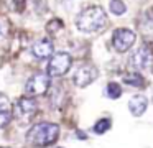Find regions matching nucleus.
Listing matches in <instances>:
<instances>
[{"label":"nucleus","mask_w":153,"mask_h":148,"mask_svg":"<svg viewBox=\"0 0 153 148\" xmlns=\"http://www.w3.org/2000/svg\"><path fill=\"white\" fill-rule=\"evenodd\" d=\"M58 137H59V127L56 123L41 122L28 130L27 141L31 147H50L58 140Z\"/></svg>","instance_id":"1"},{"label":"nucleus","mask_w":153,"mask_h":148,"mask_svg":"<svg viewBox=\"0 0 153 148\" xmlns=\"http://www.w3.org/2000/svg\"><path fill=\"white\" fill-rule=\"evenodd\" d=\"M76 25L84 33H94L105 28L107 25V15L100 7H89L82 10L76 18Z\"/></svg>","instance_id":"2"},{"label":"nucleus","mask_w":153,"mask_h":148,"mask_svg":"<svg viewBox=\"0 0 153 148\" xmlns=\"http://www.w3.org/2000/svg\"><path fill=\"white\" fill-rule=\"evenodd\" d=\"M71 64H73V58L68 53H56V54L51 56V59L48 61L46 66V74L50 77H59L64 76L69 71Z\"/></svg>","instance_id":"3"},{"label":"nucleus","mask_w":153,"mask_h":148,"mask_svg":"<svg viewBox=\"0 0 153 148\" xmlns=\"http://www.w3.org/2000/svg\"><path fill=\"white\" fill-rule=\"evenodd\" d=\"M36 110H38L36 100L28 95V97H20L17 100V104H15V107H13V115L17 117L18 122L27 123V122H30L31 118L35 117Z\"/></svg>","instance_id":"4"},{"label":"nucleus","mask_w":153,"mask_h":148,"mask_svg":"<svg viewBox=\"0 0 153 148\" xmlns=\"http://www.w3.org/2000/svg\"><path fill=\"white\" fill-rule=\"evenodd\" d=\"M48 89H50V76L48 74H35L25 84V92L30 97L43 95Z\"/></svg>","instance_id":"5"},{"label":"nucleus","mask_w":153,"mask_h":148,"mask_svg":"<svg viewBox=\"0 0 153 148\" xmlns=\"http://www.w3.org/2000/svg\"><path fill=\"white\" fill-rule=\"evenodd\" d=\"M135 43V33L132 30L127 28H117L115 31L112 33V45L115 48V51L119 53H125L128 51L130 48Z\"/></svg>","instance_id":"6"},{"label":"nucleus","mask_w":153,"mask_h":148,"mask_svg":"<svg viewBox=\"0 0 153 148\" xmlns=\"http://www.w3.org/2000/svg\"><path fill=\"white\" fill-rule=\"evenodd\" d=\"M97 79V68L92 64H81L73 74V82L77 87H86Z\"/></svg>","instance_id":"7"},{"label":"nucleus","mask_w":153,"mask_h":148,"mask_svg":"<svg viewBox=\"0 0 153 148\" xmlns=\"http://www.w3.org/2000/svg\"><path fill=\"white\" fill-rule=\"evenodd\" d=\"M152 61H153V51H152V49H150L146 45L137 48L135 51L132 53V58H130L132 66H133L135 69H138V71H143V69L150 68Z\"/></svg>","instance_id":"8"},{"label":"nucleus","mask_w":153,"mask_h":148,"mask_svg":"<svg viewBox=\"0 0 153 148\" xmlns=\"http://www.w3.org/2000/svg\"><path fill=\"white\" fill-rule=\"evenodd\" d=\"M53 51H54V46H53V41L48 38H41V39H36V41L31 45V54L38 59H46L50 56H53Z\"/></svg>","instance_id":"9"},{"label":"nucleus","mask_w":153,"mask_h":148,"mask_svg":"<svg viewBox=\"0 0 153 148\" xmlns=\"http://www.w3.org/2000/svg\"><path fill=\"white\" fill-rule=\"evenodd\" d=\"M146 105H148V100H146V97L142 94L133 95L128 102V109H130V112H132V115H135V117H140V115L145 114Z\"/></svg>","instance_id":"10"},{"label":"nucleus","mask_w":153,"mask_h":148,"mask_svg":"<svg viewBox=\"0 0 153 148\" xmlns=\"http://www.w3.org/2000/svg\"><path fill=\"white\" fill-rule=\"evenodd\" d=\"M12 117H13V112H12L10 102L5 95H0V128H5L10 123Z\"/></svg>","instance_id":"11"},{"label":"nucleus","mask_w":153,"mask_h":148,"mask_svg":"<svg viewBox=\"0 0 153 148\" xmlns=\"http://www.w3.org/2000/svg\"><path fill=\"white\" fill-rule=\"evenodd\" d=\"M123 82L128 84V86H133V87H143V86H145V79H143V76L137 74V72L125 74L123 76Z\"/></svg>","instance_id":"12"},{"label":"nucleus","mask_w":153,"mask_h":148,"mask_svg":"<svg viewBox=\"0 0 153 148\" xmlns=\"http://www.w3.org/2000/svg\"><path fill=\"white\" fill-rule=\"evenodd\" d=\"M107 95L110 99H119L122 95V87L117 82H109V86H107Z\"/></svg>","instance_id":"13"},{"label":"nucleus","mask_w":153,"mask_h":148,"mask_svg":"<svg viewBox=\"0 0 153 148\" xmlns=\"http://www.w3.org/2000/svg\"><path fill=\"white\" fill-rule=\"evenodd\" d=\"M125 10H127V7L122 0H112V2H110V12H112L114 15H123Z\"/></svg>","instance_id":"14"},{"label":"nucleus","mask_w":153,"mask_h":148,"mask_svg":"<svg viewBox=\"0 0 153 148\" xmlns=\"http://www.w3.org/2000/svg\"><path fill=\"white\" fill-rule=\"evenodd\" d=\"M110 123H112L110 118H100V120L94 125V132H96V133H105L110 128Z\"/></svg>","instance_id":"15"},{"label":"nucleus","mask_w":153,"mask_h":148,"mask_svg":"<svg viewBox=\"0 0 153 148\" xmlns=\"http://www.w3.org/2000/svg\"><path fill=\"white\" fill-rule=\"evenodd\" d=\"M59 28H63V22H61V20H51L50 25L46 26V31L48 33H56Z\"/></svg>","instance_id":"16"},{"label":"nucleus","mask_w":153,"mask_h":148,"mask_svg":"<svg viewBox=\"0 0 153 148\" xmlns=\"http://www.w3.org/2000/svg\"><path fill=\"white\" fill-rule=\"evenodd\" d=\"M5 30H7V26H5V22H4V20H0V39L5 36Z\"/></svg>","instance_id":"17"}]
</instances>
